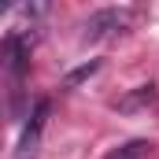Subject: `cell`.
<instances>
[{
    "mask_svg": "<svg viewBox=\"0 0 159 159\" xmlns=\"http://www.w3.org/2000/svg\"><path fill=\"white\" fill-rule=\"evenodd\" d=\"M44 115H48V104L37 100L34 104V115L22 126V137H19V148H15V159H34L41 148V129H44Z\"/></svg>",
    "mask_w": 159,
    "mask_h": 159,
    "instance_id": "1",
    "label": "cell"
},
{
    "mask_svg": "<svg viewBox=\"0 0 159 159\" xmlns=\"http://www.w3.org/2000/svg\"><path fill=\"white\" fill-rule=\"evenodd\" d=\"M122 22H126V11H119V7H100V11L89 15L81 41L85 44L89 41H100V37H107V34H115V30H122Z\"/></svg>",
    "mask_w": 159,
    "mask_h": 159,
    "instance_id": "2",
    "label": "cell"
},
{
    "mask_svg": "<svg viewBox=\"0 0 159 159\" xmlns=\"http://www.w3.org/2000/svg\"><path fill=\"white\" fill-rule=\"evenodd\" d=\"M96 70H100V63H96V59H89V63H81L78 70H70V74L63 78V85H67V89H74V85H81V81H89Z\"/></svg>",
    "mask_w": 159,
    "mask_h": 159,
    "instance_id": "3",
    "label": "cell"
},
{
    "mask_svg": "<svg viewBox=\"0 0 159 159\" xmlns=\"http://www.w3.org/2000/svg\"><path fill=\"white\" fill-rule=\"evenodd\" d=\"M152 100H156V89H152V85H141L133 96L119 100V107H122V111H133V107H141V104H152Z\"/></svg>",
    "mask_w": 159,
    "mask_h": 159,
    "instance_id": "4",
    "label": "cell"
},
{
    "mask_svg": "<svg viewBox=\"0 0 159 159\" xmlns=\"http://www.w3.org/2000/svg\"><path fill=\"white\" fill-rule=\"evenodd\" d=\"M148 148H152L148 141H129L126 148H119V152H111L107 159H144V156H148Z\"/></svg>",
    "mask_w": 159,
    "mask_h": 159,
    "instance_id": "5",
    "label": "cell"
}]
</instances>
